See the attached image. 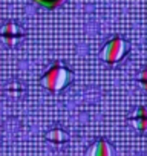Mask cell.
Segmentation results:
<instances>
[{"mask_svg":"<svg viewBox=\"0 0 147 156\" xmlns=\"http://www.w3.org/2000/svg\"><path fill=\"white\" fill-rule=\"evenodd\" d=\"M25 35H26V31L16 20H8L0 26V37L5 41V44L9 48L17 46L25 38Z\"/></svg>","mask_w":147,"mask_h":156,"instance_id":"obj_3","label":"cell"},{"mask_svg":"<svg viewBox=\"0 0 147 156\" xmlns=\"http://www.w3.org/2000/svg\"><path fill=\"white\" fill-rule=\"evenodd\" d=\"M130 122H132V126H133L136 130H139V132L147 130V109H145V107L136 109L135 113H133V116L130 118Z\"/></svg>","mask_w":147,"mask_h":156,"instance_id":"obj_5","label":"cell"},{"mask_svg":"<svg viewBox=\"0 0 147 156\" xmlns=\"http://www.w3.org/2000/svg\"><path fill=\"white\" fill-rule=\"evenodd\" d=\"M127 54H129V43L123 37H113L104 44L101 51V58L107 64L113 66L120 63Z\"/></svg>","mask_w":147,"mask_h":156,"instance_id":"obj_2","label":"cell"},{"mask_svg":"<svg viewBox=\"0 0 147 156\" xmlns=\"http://www.w3.org/2000/svg\"><path fill=\"white\" fill-rule=\"evenodd\" d=\"M46 138H48L49 142H52L55 145H61V144H64L67 141V133L63 129H60V127H54V129H51L48 132Z\"/></svg>","mask_w":147,"mask_h":156,"instance_id":"obj_7","label":"cell"},{"mask_svg":"<svg viewBox=\"0 0 147 156\" xmlns=\"http://www.w3.org/2000/svg\"><path fill=\"white\" fill-rule=\"evenodd\" d=\"M26 84L19 81V80H13L11 83L6 84V94L13 98H22L26 94Z\"/></svg>","mask_w":147,"mask_h":156,"instance_id":"obj_6","label":"cell"},{"mask_svg":"<svg viewBox=\"0 0 147 156\" xmlns=\"http://www.w3.org/2000/svg\"><path fill=\"white\" fill-rule=\"evenodd\" d=\"M34 3H37L38 6L45 8V9H57L64 0H32Z\"/></svg>","mask_w":147,"mask_h":156,"instance_id":"obj_8","label":"cell"},{"mask_svg":"<svg viewBox=\"0 0 147 156\" xmlns=\"http://www.w3.org/2000/svg\"><path fill=\"white\" fill-rule=\"evenodd\" d=\"M86 156H115V151H113V147L107 141L98 139L89 147Z\"/></svg>","mask_w":147,"mask_h":156,"instance_id":"obj_4","label":"cell"},{"mask_svg":"<svg viewBox=\"0 0 147 156\" xmlns=\"http://www.w3.org/2000/svg\"><path fill=\"white\" fill-rule=\"evenodd\" d=\"M138 80H139V83L142 84V87L147 90V67L141 70V73H139V76H138Z\"/></svg>","mask_w":147,"mask_h":156,"instance_id":"obj_9","label":"cell"},{"mask_svg":"<svg viewBox=\"0 0 147 156\" xmlns=\"http://www.w3.org/2000/svg\"><path fill=\"white\" fill-rule=\"evenodd\" d=\"M74 80V73L61 63L52 64L41 76V84L51 94H60Z\"/></svg>","mask_w":147,"mask_h":156,"instance_id":"obj_1","label":"cell"}]
</instances>
